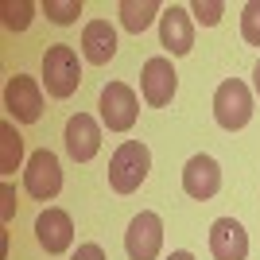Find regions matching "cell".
<instances>
[{
	"label": "cell",
	"instance_id": "obj_2",
	"mask_svg": "<svg viewBox=\"0 0 260 260\" xmlns=\"http://www.w3.org/2000/svg\"><path fill=\"white\" fill-rule=\"evenodd\" d=\"M43 86L51 98H70L78 86H82V62H78V51L70 43H54L43 54Z\"/></svg>",
	"mask_w": 260,
	"mask_h": 260
},
{
	"label": "cell",
	"instance_id": "obj_24",
	"mask_svg": "<svg viewBox=\"0 0 260 260\" xmlns=\"http://www.w3.org/2000/svg\"><path fill=\"white\" fill-rule=\"evenodd\" d=\"M167 260H194V252H186V249H179V252H171Z\"/></svg>",
	"mask_w": 260,
	"mask_h": 260
},
{
	"label": "cell",
	"instance_id": "obj_19",
	"mask_svg": "<svg viewBox=\"0 0 260 260\" xmlns=\"http://www.w3.org/2000/svg\"><path fill=\"white\" fill-rule=\"evenodd\" d=\"M241 39L249 47H260V0H249L241 8Z\"/></svg>",
	"mask_w": 260,
	"mask_h": 260
},
{
	"label": "cell",
	"instance_id": "obj_6",
	"mask_svg": "<svg viewBox=\"0 0 260 260\" xmlns=\"http://www.w3.org/2000/svg\"><path fill=\"white\" fill-rule=\"evenodd\" d=\"M98 109H101V124L109 132H128L140 117V101L132 93L128 82H109L101 86V98H98Z\"/></svg>",
	"mask_w": 260,
	"mask_h": 260
},
{
	"label": "cell",
	"instance_id": "obj_23",
	"mask_svg": "<svg viewBox=\"0 0 260 260\" xmlns=\"http://www.w3.org/2000/svg\"><path fill=\"white\" fill-rule=\"evenodd\" d=\"M252 89H256V98H260V58H256V66H252Z\"/></svg>",
	"mask_w": 260,
	"mask_h": 260
},
{
	"label": "cell",
	"instance_id": "obj_21",
	"mask_svg": "<svg viewBox=\"0 0 260 260\" xmlns=\"http://www.w3.org/2000/svg\"><path fill=\"white\" fill-rule=\"evenodd\" d=\"M0 202H4V206H0V221L12 225V217H16V206H20V202H16V186H12L8 179H4V186H0Z\"/></svg>",
	"mask_w": 260,
	"mask_h": 260
},
{
	"label": "cell",
	"instance_id": "obj_3",
	"mask_svg": "<svg viewBox=\"0 0 260 260\" xmlns=\"http://www.w3.org/2000/svg\"><path fill=\"white\" fill-rule=\"evenodd\" d=\"M214 120L225 132H237L252 120V89L241 78H225L214 89Z\"/></svg>",
	"mask_w": 260,
	"mask_h": 260
},
{
	"label": "cell",
	"instance_id": "obj_5",
	"mask_svg": "<svg viewBox=\"0 0 260 260\" xmlns=\"http://www.w3.org/2000/svg\"><path fill=\"white\" fill-rule=\"evenodd\" d=\"M4 109L16 124H35L43 117V86L31 74H12L4 82Z\"/></svg>",
	"mask_w": 260,
	"mask_h": 260
},
{
	"label": "cell",
	"instance_id": "obj_1",
	"mask_svg": "<svg viewBox=\"0 0 260 260\" xmlns=\"http://www.w3.org/2000/svg\"><path fill=\"white\" fill-rule=\"evenodd\" d=\"M148 171H152L148 144L144 140H124L117 152H113V159H109V186H113L117 194H132V190L144 186Z\"/></svg>",
	"mask_w": 260,
	"mask_h": 260
},
{
	"label": "cell",
	"instance_id": "obj_12",
	"mask_svg": "<svg viewBox=\"0 0 260 260\" xmlns=\"http://www.w3.org/2000/svg\"><path fill=\"white\" fill-rule=\"evenodd\" d=\"M183 190L194 198V202H210V198L221 190V167H217L214 155L198 152V155L186 159V167H183Z\"/></svg>",
	"mask_w": 260,
	"mask_h": 260
},
{
	"label": "cell",
	"instance_id": "obj_9",
	"mask_svg": "<svg viewBox=\"0 0 260 260\" xmlns=\"http://www.w3.org/2000/svg\"><path fill=\"white\" fill-rule=\"evenodd\" d=\"M159 43H163V51L171 54V58L190 54V47H194V16H190V8H183V4L163 8V16H159Z\"/></svg>",
	"mask_w": 260,
	"mask_h": 260
},
{
	"label": "cell",
	"instance_id": "obj_8",
	"mask_svg": "<svg viewBox=\"0 0 260 260\" xmlns=\"http://www.w3.org/2000/svg\"><path fill=\"white\" fill-rule=\"evenodd\" d=\"M175 89H179V74H175L171 58H167V54L148 58L144 70H140V93H144V101H148L152 109H163V105H171Z\"/></svg>",
	"mask_w": 260,
	"mask_h": 260
},
{
	"label": "cell",
	"instance_id": "obj_10",
	"mask_svg": "<svg viewBox=\"0 0 260 260\" xmlns=\"http://www.w3.org/2000/svg\"><path fill=\"white\" fill-rule=\"evenodd\" d=\"M35 241H39V249H43L47 256L66 252L74 245V221H70V214L58 210V206H47L43 214L35 217Z\"/></svg>",
	"mask_w": 260,
	"mask_h": 260
},
{
	"label": "cell",
	"instance_id": "obj_16",
	"mask_svg": "<svg viewBox=\"0 0 260 260\" xmlns=\"http://www.w3.org/2000/svg\"><path fill=\"white\" fill-rule=\"evenodd\" d=\"M117 12H120L124 31H132V35L148 31V27H152V20H159V16H163V8L155 4V0H120Z\"/></svg>",
	"mask_w": 260,
	"mask_h": 260
},
{
	"label": "cell",
	"instance_id": "obj_17",
	"mask_svg": "<svg viewBox=\"0 0 260 260\" xmlns=\"http://www.w3.org/2000/svg\"><path fill=\"white\" fill-rule=\"evenodd\" d=\"M31 16H35V4H27V0H4L0 4V20H4L8 31H27Z\"/></svg>",
	"mask_w": 260,
	"mask_h": 260
},
{
	"label": "cell",
	"instance_id": "obj_22",
	"mask_svg": "<svg viewBox=\"0 0 260 260\" xmlns=\"http://www.w3.org/2000/svg\"><path fill=\"white\" fill-rule=\"evenodd\" d=\"M70 260H105V249H101L98 241H86V245H78V252Z\"/></svg>",
	"mask_w": 260,
	"mask_h": 260
},
{
	"label": "cell",
	"instance_id": "obj_4",
	"mask_svg": "<svg viewBox=\"0 0 260 260\" xmlns=\"http://www.w3.org/2000/svg\"><path fill=\"white\" fill-rule=\"evenodd\" d=\"M23 190L31 198H39V202L58 198V190H62V163H58V155L51 148H39V152L27 155V163H23Z\"/></svg>",
	"mask_w": 260,
	"mask_h": 260
},
{
	"label": "cell",
	"instance_id": "obj_18",
	"mask_svg": "<svg viewBox=\"0 0 260 260\" xmlns=\"http://www.w3.org/2000/svg\"><path fill=\"white\" fill-rule=\"evenodd\" d=\"M43 16L58 27H66L82 16V0H43Z\"/></svg>",
	"mask_w": 260,
	"mask_h": 260
},
{
	"label": "cell",
	"instance_id": "obj_13",
	"mask_svg": "<svg viewBox=\"0 0 260 260\" xmlns=\"http://www.w3.org/2000/svg\"><path fill=\"white\" fill-rule=\"evenodd\" d=\"M210 252L214 260H249V233L237 217H217L210 225Z\"/></svg>",
	"mask_w": 260,
	"mask_h": 260
},
{
	"label": "cell",
	"instance_id": "obj_15",
	"mask_svg": "<svg viewBox=\"0 0 260 260\" xmlns=\"http://www.w3.org/2000/svg\"><path fill=\"white\" fill-rule=\"evenodd\" d=\"M23 163V136L16 128V120H0V175L12 179Z\"/></svg>",
	"mask_w": 260,
	"mask_h": 260
},
{
	"label": "cell",
	"instance_id": "obj_7",
	"mask_svg": "<svg viewBox=\"0 0 260 260\" xmlns=\"http://www.w3.org/2000/svg\"><path fill=\"white\" fill-rule=\"evenodd\" d=\"M163 249V221L155 210H140V214L128 221V233H124V252L128 260H155Z\"/></svg>",
	"mask_w": 260,
	"mask_h": 260
},
{
	"label": "cell",
	"instance_id": "obj_14",
	"mask_svg": "<svg viewBox=\"0 0 260 260\" xmlns=\"http://www.w3.org/2000/svg\"><path fill=\"white\" fill-rule=\"evenodd\" d=\"M117 54V31L109 20H89L86 31H82V58L93 66H105L109 58Z\"/></svg>",
	"mask_w": 260,
	"mask_h": 260
},
{
	"label": "cell",
	"instance_id": "obj_20",
	"mask_svg": "<svg viewBox=\"0 0 260 260\" xmlns=\"http://www.w3.org/2000/svg\"><path fill=\"white\" fill-rule=\"evenodd\" d=\"M190 16H194L202 27H214V23L225 16V4H221V0H194V4H190Z\"/></svg>",
	"mask_w": 260,
	"mask_h": 260
},
{
	"label": "cell",
	"instance_id": "obj_11",
	"mask_svg": "<svg viewBox=\"0 0 260 260\" xmlns=\"http://www.w3.org/2000/svg\"><path fill=\"white\" fill-rule=\"evenodd\" d=\"M62 144H66V155L74 163H89L101 152V124L89 117V113H74V117L66 120Z\"/></svg>",
	"mask_w": 260,
	"mask_h": 260
}]
</instances>
